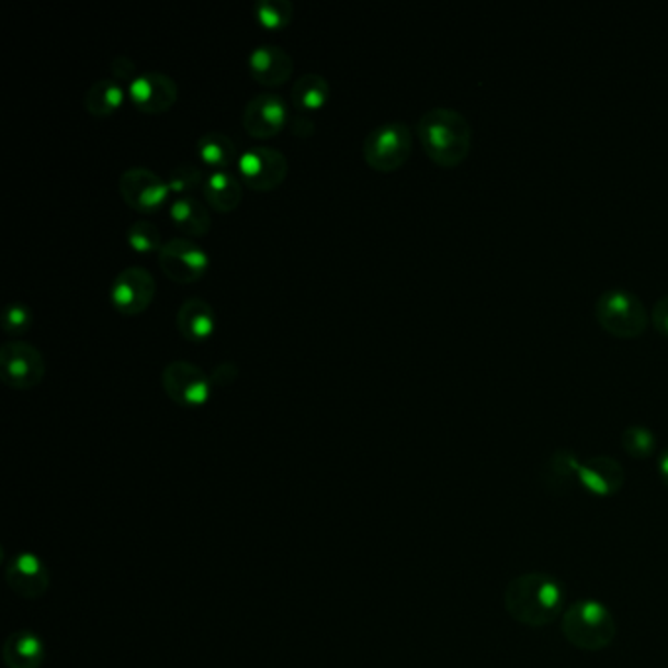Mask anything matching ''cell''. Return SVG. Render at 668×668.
<instances>
[{"label":"cell","mask_w":668,"mask_h":668,"mask_svg":"<svg viewBox=\"0 0 668 668\" xmlns=\"http://www.w3.org/2000/svg\"><path fill=\"white\" fill-rule=\"evenodd\" d=\"M202 193H204V201L211 204V208L222 212V214H228V212L236 211L244 199V184L236 174H231L229 171H214L206 177Z\"/></svg>","instance_id":"cell-18"},{"label":"cell","mask_w":668,"mask_h":668,"mask_svg":"<svg viewBox=\"0 0 668 668\" xmlns=\"http://www.w3.org/2000/svg\"><path fill=\"white\" fill-rule=\"evenodd\" d=\"M111 73L114 77V81H118V83H134L136 79H138V69H136V64L126 56H118L112 59L111 64Z\"/></svg>","instance_id":"cell-30"},{"label":"cell","mask_w":668,"mask_h":668,"mask_svg":"<svg viewBox=\"0 0 668 668\" xmlns=\"http://www.w3.org/2000/svg\"><path fill=\"white\" fill-rule=\"evenodd\" d=\"M625 483L623 467L615 458L608 455H596V457L580 461L578 468V485L588 495L598 498L618 495Z\"/></svg>","instance_id":"cell-14"},{"label":"cell","mask_w":668,"mask_h":668,"mask_svg":"<svg viewBox=\"0 0 668 668\" xmlns=\"http://www.w3.org/2000/svg\"><path fill=\"white\" fill-rule=\"evenodd\" d=\"M46 376V361L39 349L26 341H9L0 349V378L16 390H30Z\"/></svg>","instance_id":"cell-6"},{"label":"cell","mask_w":668,"mask_h":668,"mask_svg":"<svg viewBox=\"0 0 668 668\" xmlns=\"http://www.w3.org/2000/svg\"><path fill=\"white\" fill-rule=\"evenodd\" d=\"M34 314L24 303H10L2 312V330L9 336H22L32 328Z\"/></svg>","instance_id":"cell-29"},{"label":"cell","mask_w":668,"mask_h":668,"mask_svg":"<svg viewBox=\"0 0 668 668\" xmlns=\"http://www.w3.org/2000/svg\"><path fill=\"white\" fill-rule=\"evenodd\" d=\"M7 582L22 598H39L49 586V575L39 557L32 553H20L7 567Z\"/></svg>","instance_id":"cell-16"},{"label":"cell","mask_w":668,"mask_h":668,"mask_svg":"<svg viewBox=\"0 0 668 668\" xmlns=\"http://www.w3.org/2000/svg\"><path fill=\"white\" fill-rule=\"evenodd\" d=\"M120 194L132 211L141 214L157 212L169 199V184L166 179L146 167H132L120 177Z\"/></svg>","instance_id":"cell-11"},{"label":"cell","mask_w":668,"mask_h":668,"mask_svg":"<svg viewBox=\"0 0 668 668\" xmlns=\"http://www.w3.org/2000/svg\"><path fill=\"white\" fill-rule=\"evenodd\" d=\"M126 239L129 248L138 253H159L166 246L161 241V229L149 220L134 222L126 231Z\"/></svg>","instance_id":"cell-26"},{"label":"cell","mask_w":668,"mask_h":668,"mask_svg":"<svg viewBox=\"0 0 668 668\" xmlns=\"http://www.w3.org/2000/svg\"><path fill=\"white\" fill-rule=\"evenodd\" d=\"M248 64L253 81L269 89L281 87L293 77V57L288 56L283 47L273 44L257 46L249 54Z\"/></svg>","instance_id":"cell-15"},{"label":"cell","mask_w":668,"mask_h":668,"mask_svg":"<svg viewBox=\"0 0 668 668\" xmlns=\"http://www.w3.org/2000/svg\"><path fill=\"white\" fill-rule=\"evenodd\" d=\"M157 284L154 275L144 267H126L120 271L111 286L114 308L124 316H139L156 298Z\"/></svg>","instance_id":"cell-10"},{"label":"cell","mask_w":668,"mask_h":668,"mask_svg":"<svg viewBox=\"0 0 668 668\" xmlns=\"http://www.w3.org/2000/svg\"><path fill=\"white\" fill-rule=\"evenodd\" d=\"M291 126H293L294 136H298V138L308 139L312 134H314V122L310 118H306L304 114L301 116H294L293 122H291Z\"/></svg>","instance_id":"cell-33"},{"label":"cell","mask_w":668,"mask_h":668,"mask_svg":"<svg viewBox=\"0 0 668 668\" xmlns=\"http://www.w3.org/2000/svg\"><path fill=\"white\" fill-rule=\"evenodd\" d=\"M286 118L288 111L283 97L276 92H263L246 104L244 128L251 138H275L276 134H281L286 126Z\"/></svg>","instance_id":"cell-12"},{"label":"cell","mask_w":668,"mask_h":668,"mask_svg":"<svg viewBox=\"0 0 668 668\" xmlns=\"http://www.w3.org/2000/svg\"><path fill=\"white\" fill-rule=\"evenodd\" d=\"M124 102V87L114 79H101L84 94V109L94 118H106Z\"/></svg>","instance_id":"cell-23"},{"label":"cell","mask_w":668,"mask_h":668,"mask_svg":"<svg viewBox=\"0 0 668 668\" xmlns=\"http://www.w3.org/2000/svg\"><path fill=\"white\" fill-rule=\"evenodd\" d=\"M2 659L9 668H39L46 659L44 643L36 633H12L4 643Z\"/></svg>","instance_id":"cell-19"},{"label":"cell","mask_w":668,"mask_h":668,"mask_svg":"<svg viewBox=\"0 0 668 668\" xmlns=\"http://www.w3.org/2000/svg\"><path fill=\"white\" fill-rule=\"evenodd\" d=\"M659 473H660V478H663V483H665V486H667V490H668V448L665 449V451H663V453H660Z\"/></svg>","instance_id":"cell-34"},{"label":"cell","mask_w":668,"mask_h":668,"mask_svg":"<svg viewBox=\"0 0 668 668\" xmlns=\"http://www.w3.org/2000/svg\"><path fill=\"white\" fill-rule=\"evenodd\" d=\"M650 321L653 326L668 336V294L660 296L659 301L653 306V314H650Z\"/></svg>","instance_id":"cell-32"},{"label":"cell","mask_w":668,"mask_h":668,"mask_svg":"<svg viewBox=\"0 0 668 668\" xmlns=\"http://www.w3.org/2000/svg\"><path fill=\"white\" fill-rule=\"evenodd\" d=\"M241 181L257 193L275 191L288 174V161L275 147L257 146L239 157Z\"/></svg>","instance_id":"cell-7"},{"label":"cell","mask_w":668,"mask_h":668,"mask_svg":"<svg viewBox=\"0 0 668 668\" xmlns=\"http://www.w3.org/2000/svg\"><path fill=\"white\" fill-rule=\"evenodd\" d=\"M171 218L177 228L181 229L186 236L202 238L212 228L211 211L194 196H181L171 204Z\"/></svg>","instance_id":"cell-20"},{"label":"cell","mask_w":668,"mask_h":668,"mask_svg":"<svg viewBox=\"0 0 668 668\" xmlns=\"http://www.w3.org/2000/svg\"><path fill=\"white\" fill-rule=\"evenodd\" d=\"M238 373V366L234 365V363H229V361H224L220 365L214 366V371H212L211 375L212 385L229 386L231 383H236Z\"/></svg>","instance_id":"cell-31"},{"label":"cell","mask_w":668,"mask_h":668,"mask_svg":"<svg viewBox=\"0 0 668 668\" xmlns=\"http://www.w3.org/2000/svg\"><path fill=\"white\" fill-rule=\"evenodd\" d=\"M196 151L206 166L216 167L218 171H226L239 161L238 147L224 132L204 134L196 144Z\"/></svg>","instance_id":"cell-21"},{"label":"cell","mask_w":668,"mask_h":668,"mask_svg":"<svg viewBox=\"0 0 668 668\" xmlns=\"http://www.w3.org/2000/svg\"><path fill=\"white\" fill-rule=\"evenodd\" d=\"M129 99L136 109L144 114H163L171 111L179 99V87L173 79L159 71L138 75V79L129 84Z\"/></svg>","instance_id":"cell-13"},{"label":"cell","mask_w":668,"mask_h":668,"mask_svg":"<svg viewBox=\"0 0 668 668\" xmlns=\"http://www.w3.org/2000/svg\"><path fill=\"white\" fill-rule=\"evenodd\" d=\"M596 318L605 331L618 338H637L647 330L649 312L632 291L610 288L596 301Z\"/></svg>","instance_id":"cell-4"},{"label":"cell","mask_w":668,"mask_h":668,"mask_svg":"<svg viewBox=\"0 0 668 668\" xmlns=\"http://www.w3.org/2000/svg\"><path fill=\"white\" fill-rule=\"evenodd\" d=\"M578 468L580 461L577 455L567 449H558L543 468V480L551 486V490L565 492L575 483L578 485Z\"/></svg>","instance_id":"cell-24"},{"label":"cell","mask_w":668,"mask_h":668,"mask_svg":"<svg viewBox=\"0 0 668 668\" xmlns=\"http://www.w3.org/2000/svg\"><path fill=\"white\" fill-rule=\"evenodd\" d=\"M256 19L265 30H284L293 22V2L288 0H259L253 7Z\"/></svg>","instance_id":"cell-25"},{"label":"cell","mask_w":668,"mask_h":668,"mask_svg":"<svg viewBox=\"0 0 668 668\" xmlns=\"http://www.w3.org/2000/svg\"><path fill=\"white\" fill-rule=\"evenodd\" d=\"M216 328V316L212 310L211 304L204 298H189L184 301L183 306L177 312V330L189 341H204L211 338Z\"/></svg>","instance_id":"cell-17"},{"label":"cell","mask_w":668,"mask_h":668,"mask_svg":"<svg viewBox=\"0 0 668 668\" xmlns=\"http://www.w3.org/2000/svg\"><path fill=\"white\" fill-rule=\"evenodd\" d=\"M157 259L167 279L179 284L196 283L211 263L206 251L189 238L169 239L157 253Z\"/></svg>","instance_id":"cell-9"},{"label":"cell","mask_w":668,"mask_h":668,"mask_svg":"<svg viewBox=\"0 0 668 668\" xmlns=\"http://www.w3.org/2000/svg\"><path fill=\"white\" fill-rule=\"evenodd\" d=\"M204 183H206V174L193 163L174 167L167 179L171 193L184 194V196H191L194 191L204 189Z\"/></svg>","instance_id":"cell-28"},{"label":"cell","mask_w":668,"mask_h":668,"mask_svg":"<svg viewBox=\"0 0 668 668\" xmlns=\"http://www.w3.org/2000/svg\"><path fill=\"white\" fill-rule=\"evenodd\" d=\"M565 586L547 573H523L506 586L503 605L528 627H545L565 613Z\"/></svg>","instance_id":"cell-1"},{"label":"cell","mask_w":668,"mask_h":668,"mask_svg":"<svg viewBox=\"0 0 668 668\" xmlns=\"http://www.w3.org/2000/svg\"><path fill=\"white\" fill-rule=\"evenodd\" d=\"M565 639L580 650H602L612 645L618 623L608 605L598 600H577L561 618Z\"/></svg>","instance_id":"cell-3"},{"label":"cell","mask_w":668,"mask_h":668,"mask_svg":"<svg viewBox=\"0 0 668 668\" xmlns=\"http://www.w3.org/2000/svg\"><path fill=\"white\" fill-rule=\"evenodd\" d=\"M418 139L433 163L455 167L467 159L473 144L468 120L449 106H438L418 120Z\"/></svg>","instance_id":"cell-2"},{"label":"cell","mask_w":668,"mask_h":668,"mask_svg":"<svg viewBox=\"0 0 668 668\" xmlns=\"http://www.w3.org/2000/svg\"><path fill=\"white\" fill-rule=\"evenodd\" d=\"M622 448L630 457L647 458L657 448V438L645 426H630L623 430Z\"/></svg>","instance_id":"cell-27"},{"label":"cell","mask_w":668,"mask_h":668,"mask_svg":"<svg viewBox=\"0 0 668 668\" xmlns=\"http://www.w3.org/2000/svg\"><path fill=\"white\" fill-rule=\"evenodd\" d=\"M161 385L167 396L183 408H199L211 398L212 381L191 361H173L163 369Z\"/></svg>","instance_id":"cell-8"},{"label":"cell","mask_w":668,"mask_h":668,"mask_svg":"<svg viewBox=\"0 0 668 668\" xmlns=\"http://www.w3.org/2000/svg\"><path fill=\"white\" fill-rule=\"evenodd\" d=\"M412 154V129L406 122H385L363 141V159L378 173H393Z\"/></svg>","instance_id":"cell-5"},{"label":"cell","mask_w":668,"mask_h":668,"mask_svg":"<svg viewBox=\"0 0 668 668\" xmlns=\"http://www.w3.org/2000/svg\"><path fill=\"white\" fill-rule=\"evenodd\" d=\"M330 83L321 75L306 73L293 84L294 109L303 112H316L330 101Z\"/></svg>","instance_id":"cell-22"}]
</instances>
